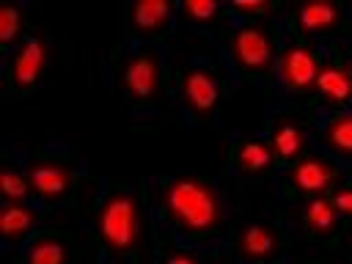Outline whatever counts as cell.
<instances>
[{"label": "cell", "mask_w": 352, "mask_h": 264, "mask_svg": "<svg viewBox=\"0 0 352 264\" xmlns=\"http://www.w3.org/2000/svg\"><path fill=\"white\" fill-rule=\"evenodd\" d=\"M19 28H22V11L16 6H6L0 11V44L11 47V41L16 38Z\"/></svg>", "instance_id": "21"}, {"label": "cell", "mask_w": 352, "mask_h": 264, "mask_svg": "<svg viewBox=\"0 0 352 264\" xmlns=\"http://www.w3.org/2000/svg\"><path fill=\"white\" fill-rule=\"evenodd\" d=\"M341 212L336 209V204H333V198H327V195H316V198H311L308 204H305V209H302V220H305V228H308V234L311 236H333L338 228H341Z\"/></svg>", "instance_id": "13"}, {"label": "cell", "mask_w": 352, "mask_h": 264, "mask_svg": "<svg viewBox=\"0 0 352 264\" xmlns=\"http://www.w3.org/2000/svg\"><path fill=\"white\" fill-rule=\"evenodd\" d=\"M270 148L278 162H297L305 148L302 126L292 116H278L270 129Z\"/></svg>", "instance_id": "12"}, {"label": "cell", "mask_w": 352, "mask_h": 264, "mask_svg": "<svg viewBox=\"0 0 352 264\" xmlns=\"http://www.w3.org/2000/svg\"><path fill=\"white\" fill-rule=\"evenodd\" d=\"M25 264H69V245L60 234L44 231L38 234L25 256Z\"/></svg>", "instance_id": "17"}, {"label": "cell", "mask_w": 352, "mask_h": 264, "mask_svg": "<svg viewBox=\"0 0 352 264\" xmlns=\"http://www.w3.org/2000/svg\"><path fill=\"white\" fill-rule=\"evenodd\" d=\"M33 226H36V214H33L25 204H11V201H6L3 214H0V231H3L6 242L14 245V242L25 239V236L33 231Z\"/></svg>", "instance_id": "18"}, {"label": "cell", "mask_w": 352, "mask_h": 264, "mask_svg": "<svg viewBox=\"0 0 352 264\" xmlns=\"http://www.w3.org/2000/svg\"><path fill=\"white\" fill-rule=\"evenodd\" d=\"M231 58L236 63V69L248 77H258L267 74L270 66L275 63V52H278V41L272 28L267 25H242L231 33Z\"/></svg>", "instance_id": "4"}, {"label": "cell", "mask_w": 352, "mask_h": 264, "mask_svg": "<svg viewBox=\"0 0 352 264\" xmlns=\"http://www.w3.org/2000/svg\"><path fill=\"white\" fill-rule=\"evenodd\" d=\"M322 138L333 151H338L344 157H352V110L336 113L333 118H327Z\"/></svg>", "instance_id": "19"}, {"label": "cell", "mask_w": 352, "mask_h": 264, "mask_svg": "<svg viewBox=\"0 0 352 264\" xmlns=\"http://www.w3.org/2000/svg\"><path fill=\"white\" fill-rule=\"evenodd\" d=\"M231 8L236 14H242V16H264V14H270L275 8V3H234Z\"/></svg>", "instance_id": "24"}, {"label": "cell", "mask_w": 352, "mask_h": 264, "mask_svg": "<svg viewBox=\"0 0 352 264\" xmlns=\"http://www.w3.org/2000/svg\"><path fill=\"white\" fill-rule=\"evenodd\" d=\"M118 82L129 102L135 104H151L160 99L162 91V72L160 58L154 50H132L118 60Z\"/></svg>", "instance_id": "3"}, {"label": "cell", "mask_w": 352, "mask_h": 264, "mask_svg": "<svg viewBox=\"0 0 352 264\" xmlns=\"http://www.w3.org/2000/svg\"><path fill=\"white\" fill-rule=\"evenodd\" d=\"M336 179H338V168L319 154L300 157L289 170V187L300 195H322Z\"/></svg>", "instance_id": "8"}, {"label": "cell", "mask_w": 352, "mask_h": 264, "mask_svg": "<svg viewBox=\"0 0 352 264\" xmlns=\"http://www.w3.org/2000/svg\"><path fill=\"white\" fill-rule=\"evenodd\" d=\"M316 91L319 99L324 104L341 107L352 99V63L346 60H336L330 66H322L319 80H316Z\"/></svg>", "instance_id": "11"}, {"label": "cell", "mask_w": 352, "mask_h": 264, "mask_svg": "<svg viewBox=\"0 0 352 264\" xmlns=\"http://www.w3.org/2000/svg\"><path fill=\"white\" fill-rule=\"evenodd\" d=\"M165 217L184 234L204 236L223 226V201L212 182L201 176L170 179L162 190Z\"/></svg>", "instance_id": "1"}, {"label": "cell", "mask_w": 352, "mask_h": 264, "mask_svg": "<svg viewBox=\"0 0 352 264\" xmlns=\"http://www.w3.org/2000/svg\"><path fill=\"white\" fill-rule=\"evenodd\" d=\"M234 250H236L239 258H248V261H267V258H272V256L280 253V236L275 234L272 226L250 223V226H245V228L236 231Z\"/></svg>", "instance_id": "10"}, {"label": "cell", "mask_w": 352, "mask_h": 264, "mask_svg": "<svg viewBox=\"0 0 352 264\" xmlns=\"http://www.w3.org/2000/svg\"><path fill=\"white\" fill-rule=\"evenodd\" d=\"M44 66H47V41L38 38V36H30L25 38L8 58V82L11 88L16 91H33L44 74Z\"/></svg>", "instance_id": "6"}, {"label": "cell", "mask_w": 352, "mask_h": 264, "mask_svg": "<svg viewBox=\"0 0 352 264\" xmlns=\"http://www.w3.org/2000/svg\"><path fill=\"white\" fill-rule=\"evenodd\" d=\"M170 3L165 0H140L129 8V28L140 36H148V33H160L165 25H168V16H170Z\"/></svg>", "instance_id": "16"}, {"label": "cell", "mask_w": 352, "mask_h": 264, "mask_svg": "<svg viewBox=\"0 0 352 264\" xmlns=\"http://www.w3.org/2000/svg\"><path fill=\"white\" fill-rule=\"evenodd\" d=\"M102 248L113 256H129L140 239V209L126 187H110L94 217Z\"/></svg>", "instance_id": "2"}, {"label": "cell", "mask_w": 352, "mask_h": 264, "mask_svg": "<svg viewBox=\"0 0 352 264\" xmlns=\"http://www.w3.org/2000/svg\"><path fill=\"white\" fill-rule=\"evenodd\" d=\"M30 192H33V190H30V179H28L22 170L6 165V168H3V195H6V201H11V204H25V198H28Z\"/></svg>", "instance_id": "20"}, {"label": "cell", "mask_w": 352, "mask_h": 264, "mask_svg": "<svg viewBox=\"0 0 352 264\" xmlns=\"http://www.w3.org/2000/svg\"><path fill=\"white\" fill-rule=\"evenodd\" d=\"M160 264H201V258L184 248H165V253L160 256Z\"/></svg>", "instance_id": "23"}, {"label": "cell", "mask_w": 352, "mask_h": 264, "mask_svg": "<svg viewBox=\"0 0 352 264\" xmlns=\"http://www.w3.org/2000/svg\"><path fill=\"white\" fill-rule=\"evenodd\" d=\"M179 94H182L184 107L198 121H206V118H212V113L223 96V80L206 66H190L182 72Z\"/></svg>", "instance_id": "5"}, {"label": "cell", "mask_w": 352, "mask_h": 264, "mask_svg": "<svg viewBox=\"0 0 352 264\" xmlns=\"http://www.w3.org/2000/svg\"><path fill=\"white\" fill-rule=\"evenodd\" d=\"M322 63L314 47L308 44H289L280 55V80L286 82L289 91L294 94H305L311 88H316Z\"/></svg>", "instance_id": "7"}, {"label": "cell", "mask_w": 352, "mask_h": 264, "mask_svg": "<svg viewBox=\"0 0 352 264\" xmlns=\"http://www.w3.org/2000/svg\"><path fill=\"white\" fill-rule=\"evenodd\" d=\"M231 162L245 170V173H264L272 168L275 162V154L270 148V143L258 140V138H245V140H236L234 148H231Z\"/></svg>", "instance_id": "14"}, {"label": "cell", "mask_w": 352, "mask_h": 264, "mask_svg": "<svg viewBox=\"0 0 352 264\" xmlns=\"http://www.w3.org/2000/svg\"><path fill=\"white\" fill-rule=\"evenodd\" d=\"M333 204L341 214H352V187H341L333 192Z\"/></svg>", "instance_id": "25"}, {"label": "cell", "mask_w": 352, "mask_h": 264, "mask_svg": "<svg viewBox=\"0 0 352 264\" xmlns=\"http://www.w3.org/2000/svg\"><path fill=\"white\" fill-rule=\"evenodd\" d=\"M28 179H30L33 195L41 198V201H47V204L63 201L72 192V187H74L72 170L63 162H52V160L33 162L30 170H28Z\"/></svg>", "instance_id": "9"}, {"label": "cell", "mask_w": 352, "mask_h": 264, "mask_svg": "<svg viewBox=\"0 0 352 264\" xmlns=\"http://www.w3.org/2000/svg\"><path fill=\"white\" fill-rule=\"evenodd\" d=\"M182 14L187 22H209L214 14H220V6L209 0H187L182 6Z\"/></svg>", "instance_id": "22"}, {"label": "cell", "mask_w": 352, "mask_h": 264, "mask_svg": "<svg viewBox=\"0 0 352 264\" xmlns=\"http://www.w3.org/2000/svg\"><path fill=\"white\" fill-rule=\"evenodd\" d=\"M338 22H341V6L338 3H308V6H300L294 14V28L305 36L333 30Z\"/></svg>", "instance_id": "15"}]
</instances>
